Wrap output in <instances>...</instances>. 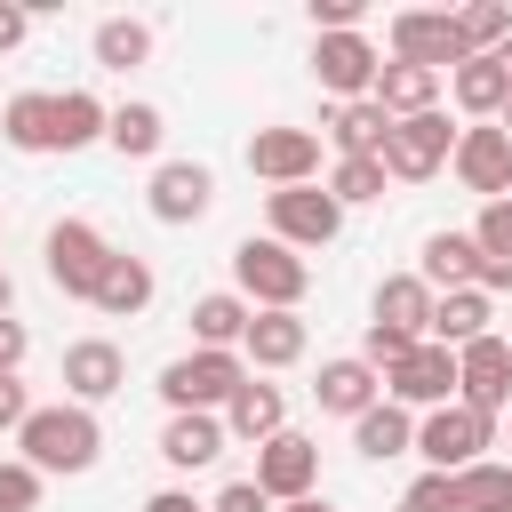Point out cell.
I'll use <instances>...</instances> for the list:
<instances>
[{"mask_svg": "<svg viewBox=\"0 0 512 512\" xmlns=\"http://www.w3.org/2000/svg\"><path fill=\"white\" fill-rule=\"evenodd\" d=\"M16 456L32 464V472H88L96 456H104V424H96V408H80V400H56V408H32L24 416V432H16Z\"/></svg>", "mask_w": 512, "mask_h": 512, "instance_id": "1", "label": "cell"}, {"mask_svg": "<svg viewBox=\"0 0 512 512\" xmlns=\"http://www.w3.org/2000/svg\"><path fill=\"white\" fill-rule=\"evenodd\" d=\"M232 288H240L256 312H296L304 288H312V264H304L288 240H272V232L256 240V232H248V240L232 248Z\"/></svg>", "mask_w": 512, "mask_h": 512, "instance_id": "2", "label": "cell"}, {"mask_svg": "<svg viewBox=\"0 0 512 512\" xmlns=\"http://www.w3.org/2000/svg\"><path fill=\"white\" fill-rule=\"evenodd\" d=\"M248 376H256V368H248L240 352H200V344H192L184 360L160 368V400H168V416H224Z\"/></svg>", "mask_w": 512, "mask_h": 512, "instance_id": "3", "label": "cell"}, {"mask_svg": "<svg viewBox=\"0 0 512 512\" xmlns=\"http://www.w3.org/2000/svg\"><path fill=\"white\" fill-rule=\"evenodd\" d=\"M40 256H48V280H56L64 296L96 304V288H104V272H112V256H120V248H112V240H104V232H96L88 216H56V224H48V248H40Z\"/></svg>", "mask_w": 512, "mask_h": 512, "instance_id": "4", "label": "cell"}, {"mask_svg": "<svg viewBox=\"0 0 512 512\" xmlns=\"http://www.w3.org/2000/svg\"><path fill=\"white\" fill-rule=\"evenodd\" d=\"M488 448H496V416H480V408H464V400L416 416V456H424L432 472H464V464H480Z\"/></svg>", "mask_w": 512, "mask_h": 512, "instance_id": "5", "label": "cell"}, {"mask_svg": "<svg viewBox=\"0 0 512 512\" xmlns=\"http://www.w3.org/2000/svg\"><path fill=\"white\" fill-rule=\"evenodd\" d=\"M376 72H384V56H376L368 32H312V80H320L336 104L376 96Z\"/></svg>", "mask_w": 512, "mask_h": 512, "instance_id": "6", "label": "cell"}, {"mask_svg": "<svg viewBox=\"0 0 512 512\" xmlns=\"http://www.w3.org/2000/svg\"><path fill=\"white\" fill-rule=\"evenodd\" d=\"M264 216H272V240H288L296 256L304 248H328L344 232V208L328 184H288V192H264Z\"/></svg>", "mask_w": 512, "mask_h": 512, "instance_id": "7", "label": "cell"}, {"mask_svg": "<svg viewBox=\"0 0 512 512\" xmlns=\"http://www.w3.org/2000/svg\"><path fill=\"white\" fill-rule=\"evenodd\" d=\"M448 160H456V128H448V112H416V120H400L392 144H384V176H392V184H424V176H440Z\"/></svg>", "mask_w": 512, "mask_h": 512, "instance_id": "8", "label": "cell"}, {"mask_svg": "<svg viewBox=\"0 0 512 512\" xmlns=\"http://www.w3.org/2000/svg\"><path fill=\"white\" fill-rule=\"evenodd\" d=\"M448 168H456L464 192H480V200H512V136H504L496 120H464Z\"/></svg>", "mask_w": 512, "mask_h": 512, "instance_id": "9", "label": "cell"}, {"mask_svg": "<svg viewBox=\"0 0 512 512\" xmlns=\"http://www.w3.org/2000/svg\"><path fill=\"white\" fill-rule=\"evenodd\" d=\"M392 56L424 64V72H456L464 40H456V8H400L392 16Z\"/></svg>", "mask_w": 512, "mask_h": 512, "instance_id": "10", "label": "cell"}, {"mask_svg": "<svg viewBox=\"0 0 512 512\" xmlns=\"http://www.w3.org/2000/svg\"><path fill=\"white\" fill-rule=\"evenodd\" d=\"M384 400H400L408 416H416V408H424V416H432V408H448V400H456V352L424 336V344L384 376Z\"/></svg>", "mask_w": 512, "mask_h": 512, "instance_id": "11", "label": "cell"}, {"mask_svg": "<svg viewBox=\"0 0 512 512\" xmlns=\"http://www.w3.org/2000/svg\"><path fill=\"white\" fill-rule=\"evenodd\" d=\"M248 176H264L272 192L312 184V176H320V136H312V128H256V136H248Z\"/></svg>", "mask_w": 512, "mask_h": 512, "instance_id": "12", "label": "cell"}, {"mask_svg": "<svg viewBox=\"0 0 512 512\" xmlns=\"http://www.w3.org/2000/svg\"><path fill=\"white\" fill-rule=\"evenodd\" d=\"M256 488H264L272 504L320 496V440H304V432H280V440H264V448H256Z\"/></svg>", "mask_w": 512, "mask_h": 512, "instance_id": "13", "label": "cell"}, {"mask_svg": "<svg viewBox=\"0 0 512 512\" xmlns=\"http://www.w3.org/2000/svg\"><path fill=\"white\" fill-rule=\"evenodd\" d=\"M456 400L480 408V416H504L512 408V344L504 336H480L456 352Z\"/></svg>", "mask_w": 512, "mask_h": 512, "instance_id": "14", "label": "cell"}, {"mask_svg": "<svg viewBox=\"0 0 512 512\" xmlns=\"http://www.w3.org/2000/svg\"><path fill=\"white\" fill-rule=\"evenodd\" d=\"M144 208H152L160 224H200V216L216 208V176H208L200 160H160V168H152Z\"/></svg>", "mask_w": 512, "mask_h": 512, "instance_id": "15", "label": "cell"}, {"mask_svg": "<svg viewBox=\"0 0 512 512\" xmlns=\"http://www.w3.org/2000/svg\"><path fill=\"white\" fill-rule=\"evenodd\" d=\"M392 128H400V120H392L376 96H360V104H328V112H320V136L336 144V160H384Z\"/></svg>", "mask_w": 512, "mask_h": 512, "instance_id": "16", "label": "cell"}, {"mask_svg": "<svg viewBox=\"0 0 512 512\" xmlns=\"http://www.w3.org/2000/svg\"><path fill=\"white\" fill-rule=\"evenodd\" d=\"M120 384H128V360H120L112 336H80V344H64V392H72L80 408L112 400Z\"/></svg>", "mask_w": 512, "mask_h": 512, "instance_id": "17", "label": "cell"}, {"mask_svg": "<svg viewBox=\"0 0 512 512\" xmlns=\"http://www.w3.org/2000/svg\"><path fill=\"white\" fill-rule=\"evenodd\" d=\"M312 400H320L328 416H352V424H360V416L384 400V376H376L360 352H344V360H320V384H312Z\"/></svg>", "mask_w": 512, "mask_h": 512, "instance_id": "18", "label": "cell"}, {"mask_svg": "<svg viewBox=\"0 0 512 512\" xmlns=\"http://www.w3.org/2000/svg\"><path fill=\"white\" fill-rule=\"evenodd\" d=\"M224 432H232L240 448H264V440H280V432H288V392L248 376V384L232 392V408H224Z\"/></svg>", "mask_w": 512, "mask_h": 512, "instance_id": "19", "label": "cell"}, {"mask_svg": "<svg viewBox=\"0 0 512 512\" xmlns=\"http://www.w3.org/2000/svg\"><path fill=\"white\" fill-rule=\"evenodd\" d=\"M304 344H312L304 312H256V320H248V336H240V360H248V368H296V360H304Z\"/></svg>", "mask_w": 512, "mask_h": 512, "instance_id": "20", "label": "cell"}, {"mask_svg": "<svg viewBox=\"0 0 512 512\" xmlns=\"http://www.w3.org/2000/svg\"><path fill=\"white\" fill-rule=\"evenodd\" d=\"M448 96H456V112H464V120H504L512 80H504V64H496V56H464V64L448 72Z\"/></svg>", "mask_w": 512, "mask_h": 512, "instance_id": "21", "label": "cell"}, {"mask_svg": "<svg viewBox=\"0 0 512 512\" xmlns=\"http://www.w3.org/2000/svg\"><path fill=\"white\" fill-rule=\"evenodd\" d=\"M424 288L432 296H456V288H480V248H472V232H432L424 240Z\"/></svg>", "mask_w": 512, "mask_h": 512, "instance_id": "22", "label": "cell"}, {"mask_svg": "<svg viewBox=\"0 0 512 512\" xmlns=\"http://www.w3.org/2000/svg\"><path fill=\"white\" fill-rule=\"evenodd\" d=\"M248 320H256V304H248L240 288H216V296L192 304V344H200V352H240Z\"/></svg>", "mask_w": 512, "mask_h": 512, "instance_id": "23", "label": "cell"}, {"mask_svg": "<svg viewBox=\"0 0 512 512\" xmlns=\"http://www.w3.org/2000/svg\"><path fill=\"white\" fill-rule=\"evenodd\" d=\"M224 448H232L224 416H168V424H160V456H168L176 472H200V464H216Z\"/></svg>", "mask_w": 512, "mask_h": 512, "instance_id": "24", "label": "cell"}, {"mask_svg": "<svg viewBox=\"0 0 512 512\" xmlns=\"http://www.w3.org/2000/svg\"><path fill=\"white\" fill-rule=\"evenodd\" d=\"M472 248H480V296L512 288V200H480V216H472Z\"/></svg>", "mask_w": 512, "mask_h": 512, "instance_id": "25", "label": "cell"}, {"mask_svg": "<svg viewBox=\"0 0 512 512\" xmlns=\"http://www.w3.org/2000/svg\"><path fill=\"white\" fill-rule=\"evenodd\" d=\"M376 104H384L392 120L440 112V72H424V64H400V56H384V72H376Z\"/></svg>", "mask_w": 512, "mask_h": 512, "instance_id": "26", "label": "cell"}, {"mask_svg": "<svg viewBox=\"0 0 512 512\" xmlns=\"http://www.w3.org/2000/svg\"><path fill=\"white\" fill-rule=\"evenodd\" d=\"M432 288H424V272H392V280H376V320L384 328H400V336H432Z\"/></svg>", "mask_w": 512, "mask_h": 512, "instance_id": "27", "label": "cell"}, {"mask_svg": "<svg viewBox=\"0 0 512 512\" xmlns=\"http://www.w3.org/2000/svg\"><path fill=\"white\" fill-rule=\"evenodd\" d=\"M352 448H360L368 464H392V456H408V448H416V416H408L400 400H376V408L352 424Z\"/></svg>", "mask_w": 512, "mask_h": 512, "instance_id": "28", "label": "cell"}, {"mask_svg": "<svg viewBox=\"0 0 512 512\" xmlns=\"http://www.w3.org/2000/svg\"><path fill=\"white\" fill-rule=\"evenodd\" d=\"M0 136H8L16 152H56V96H48V88H24V96H8V112H0Z\"/></svg>", "mask_w": 512, "mask_h": 512, "instance_id": "29", "label": "cell"}, {"mask_svg": "<svg viewBox=\"0 0 512 512\" xmlns=\"http://www.w3.org/2000/svg\"><path fill=\"white\" fill-rule=\"evenodd\" d=\"M488 320H496V312H488V296H480V288H456V296H440V304H432V344H448V352H464V344H480V336H496Z\"/></svg>", "mask_w": 512, "mask_h": 512, "instance_id": "30", "label": "cell"}, {"mask_svg": "<svg viewBox=\"0 0 512 512\" xmlns=\"http://www.w3.org/2000/svg\"><path fill=\"white\" fill-rule=\"evenodd\" d=\"M152 288H160V280H152L144 256H112V272H104V288H96V312H104V320H136V312L152 304Z\"/></svg>", "mask_w": 512, "mask_h": 512, "instance_id": "31", "label": "cell"}, {"mask_svg": "<svg viewBox=\"0 0 512 512\" xmlns=\"http://www.w3.org/2000/svg\"><path fill=\"white\" fill-rule=\"evenodd\" d=\"M112 128V104L88 96V88H56V152H80Z\"/></svg>", "mask_w": 512, "mask_h": 512, "instance_id": "32", "label": "cell"}, {"mask_svg": "<svg viewBox=\"0 0 512 512\" xmlns=\"http://www.w3.org/2000/svg\"><path fill=\"white\" fill-rule=\"evenodd\" d=\"M448 480H456V512H512V464L504 456H480Z\"/></svg>", "mask_w": 512, "mask_h": 512, "instance_id": "33", "label": "cell"}, {"mask_svg": "<svg viewBox=\"0 0 512 512\" xmlns=\"http://www.w3.org/2000/svg\"><path fill=\"white\" fill-rule=\"evenodd\" d=\"M88 48H96V64H104V72H136V64L152 56V24H144V16H104Z\"/></svg>", "mask_w": 512, "mask_h": 512, "instance_id": "34", "label": "cell"}, {"mask_svg": "<svg viewBox=\"0 0 512 512\" xmlns=\"http://www.w3.org/2000/svg\"><path fill=\"white\" fill-rule=\"evenodd\" d=\"M160 136H168L160 104H112V128H104V144H112L120 160H152V152H160Z\"/></svg>", "mask_w": 512, "mask_h": 512, "instance_id": "35", "label": "cell"}, {"mask_svg": "<svg viewBox=\"0 0 512 512\" xmlns=\"http://www.w3.org/2000/svg\"><path fill=\"white\" fill-rule=\"evenodd\" d=\"M456 40H464V56H496L512 40V0H464L456 8Z\"/></svg>", "mask_w": 512, "mask_h": 512, "instance_id": "36", "label": "cell"}, {"mask_svg": "<svg viewBox=\"0 0 512 512\" xmlns=\"http://www.w3.org/2000/svg\"><path fill=\"white\" fill-rule=\"evenodd\" d=\"M384 160H336L328 168V192H336V208H360V200H384Z\"/></svg>", "mask_w": 512, "mask_h": 512, "instance_id": "37", "label": "cell"}, {"mask_svg": "<svg viewBox=\"0 0 512 512\" xmlns=\"http://www.w3.org/2000/svg\"><path fill=\"white\" fill-rule=\"evenodd\" d=\"M40 488L48 472H32L24 456H0V512H40Z\"/></svg>", "mask_w": 512, "mask_h": 512, "instance_id": "38", "label": "cell"}, {"mask_svg": "<svg viewBox=\"0 0 512 512\" xmlns=\"http://www.w3.org/2000/svg\"><path fill=\"white\" fill-rule=\"evenodd\" d=\"M416 344H424V336H400V328H384V320H368V336H360V360H368L376 376H392V368H400V360H408Z\"/></svg>", "mask_w": 512, "mask_h": 512, "instance_id": "39", "label": "cell"}, {"mask_svg": "<svg viewBox=\"0 0 512 512\" xmlns=\"http://www.w3.org/2000/svg\"><path fill=\"white\" fill-rule=\"evenodd\" d=\"M400 512H456V480H448V472H424V480H408Z\"/></svg>", "mask_w": 512, "mask_h": 512, "instance_id": "40", "label": "cell"}, {"mask_svg": "<svg viewBox=\"0 0 512 512\" xmlns=\"http://www.w3.org/2000/svg\"><path fill=\"white\" fill-rule=\"evenodd\" d=\"M208 512H280V504H272L256 480H224V488L208 496Z\"/></svg>", "mask_w": 512, "mask_h": 512, "instance_id": "41", "label": "cell"}, {"mask_svg": "<svg viewBox=\"0 0 512 512\" xmlns=\"http://www.w3.org/2000/svg\"><path fill=\"white\" fill-rule=\"evenodd\" d=\"M368 0H312V32H360Z\"/></svg>", "mask_w": 512, "mask_h": 512, "instance_id": "42", "label": "cell"}, {"mask_svg": "<svg viewBox=\"0 0 512 512\" xmlns=\"http://www.w3.org/2000/svg\"><path fill=\"white\" fill-rule=\"evenodd\" d=\"M24 416H32V392H24V376H0V432H24Z\"/></svg>", "mask_w": 512, "mask_h": 512, "instance_id": "43", "label": "cell"}, {"mask_svg": "<svg viewBox=\"0 0 512 512\" xmlns=\"http://www.w3.org/2000/svg\"><path fill=\"white\" fill-rule=\"evenodd\" d=\"M24 352H32V336H24V320L8 312V320H0V376H16V368H24Z\"/></svg>", "mask_w": 512, "mask_h": 512, "instance_id": "44", "label": "cell"}, {"mask_svg": "<svg viewBox=\"0 0 512 512\" xmlns=\"http://www.w3.org/2000/svg\"><path fill=\"white\" fill-rule=\"evenodd\" d=\"M24 32H32V8H24V0H0V56L24 48Z\"/></svg>", "mask_w": 512, "mask_h": 512, "instance_id": "45", "label": "cell"}, {"mask_svg": "<svg viewBox=\"0 0 512 512\" xmlns=\"http://www.w3.org/2000/svg\"><path fill=\"white\" fill-rule=\"evenodd\" d=\"M144 512H208V504H192L184 488H160V496H144Z\"/></svg>", "mask_w": 512, "mask_h": 512, "instance_id": "46", "label": "cell"}, {"mask_svg": "<svg viewBox=\"0 0 512 512\" xmlns=\"http://www.w3.org/2000/svg\"><path fill=\"white\" fill-rule=\"evenodd\" d=\"M280 512H336L328 496H296V504H280Z\"/></svg>", "mask_w": 512, "mask_h": 512, "instance_id": "47", "label": "cell"}, {"mask_svg": "<svg viewBox=\"0 0 512 512\" xmlns=\"http://www.w3.org/2000/svg\"><path fill=\"white\" fill-rule=\"evenodd\" d=\"M8 304H16V280H8V272H0V320H8Z\"/></svg>", "mask_w": 512, "mask_h": 512, "instance_id": "48", "label": "cell"}, {"mask_svg": "<svg viewBox=\"0 0 512 512\" xmlns=\"http://www.w3.org/2000/svg\"><path fill=\"white\" fill-rule=\"evenodd\" d=\"M496 64H504V80H512V40H504V48H496Z\"/></svg>", "mask_w": 512, "mask_h": 512, "instance_id": "49", "label": "cell"}, {"mask_svg": "<svg viewBox=\"0 0 512 512\" xmlns=\"http://www.w3.org/2000/svg\"><path fill=\"white\" fill-rule=\"evenodd\" d=\"M496 128H504V136H512V104H504V120H496Z\"/></svg>", "mask_w": 512, "mask_h": 512, "instance_id": "50", "label": "cell"}, {"mask_svg": "<svg viewBox=\"0 0 512 512\" xmlns=\"http://www.w3.org/2000/svg\"><path fill=\"white\" fill-rule=\"evenodd\" d=\"M504 448H512V440H504ZM504 464H512V456H504Z\"/></svg>", "mask_w": 512, "mask_h": 512, "instance_id": "51", "label": "cell"}, {"mask_svg": "<svg viewBox=\"0 0 512 512\" xmlns=\"http://www.w3.org/2000/svg\"><path fill=\"white\" fill-rule=\"evenodd\" d=\"M504 344H512V336H504Z\"/></svg>", "mask_w": 512, "mask_h": 512, "instance_id": "52", "label": "cell"}]
</instances>
